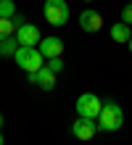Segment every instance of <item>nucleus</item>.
Returning a JSON list of instances; mask_svg holds the SVG:
<instances>
[{
	"mask_svg": "<svg viewBox=\"0 0 132 145\" xmlns=\"http://www.w3.org/2000/svg\"><path fill=\"white\" fill-rule=\"evenodd\" d=\"M121 124H124V111H121V106L116 100H106L103 108H100V116H98V129L116 132Z\"/></svg>",
	"mask_w": 132,
	"mask_h": 145,
	"instance_id": "obj_1",
	"label": "nucleus"
},
{
	"mask_svg": "<svg viewBox=\"0 0 132 145\" xmlns=\"http://www.w3.org/2000/svg\"><path fill=\"white\" fill-rule=\"evenodd\" d=\"M16 63L21 66V69L26 74H34L40 71L42 66H45V56L40 53V48H26V45H19V50H16Z\"/></svg>",
	"mask_w": 132,
	"mask_h": 145,
	"instance_id": "obj_2",
	"label": "nucleus"
},
{
	"mask_svg": "<svg viewBox=\"0 0 132 145\" xmlns=\"http://www.w3.org/2000/svg\"><path fill=\"white\" fill-rule=\"evenodd\" d=\"M42 13H45L48 24H53V27H64V24L69 21V3H66V0H45Z\"/></svg>",
	"mask_w": 132,
	"mask_h": 145,
	"instance_id": "obj_3",
	"label": "nucleus"
},
{
	"mask_svg": "<svg viewBox=\"0 0 132 145\" xmlns=\"http://www.w3.org/2000/svg\"><path fill=\"white\" fill-rule=\"evenodd\" d=\"M77 114L79 116H85V119H98L100 116V108H103V100L95 95V92H82V95L77 98Z\"/></svg>",
	"mask_w": 132,
	"mask_h": 145,
	"instance_id": "obj_4",
	"label": "nucleus"
},
{
	"mask_svg": "<svg viewBox=\"0 0 132 145\" xmlns=\"http://www.w3.org/2000/svg\"><path fill=\"white\" fill-rule=\"evenodd\" d=\"M95 132H98V124H95V119H85V116H79L77 121L72 124V135H74L77 140H82V142L93 140V137H95Z\"/></svg>",
	"mask_w": 132,
	"mask_h": 145,
	"instance_id": "obj_5",
	"label": "nucleus"
},
{
	"mask_svg": "<svg viewBox=\"0 0 132 145\" xmlns=\"http://www.w3.org/2000/svg\"><path fill=\"white\" fill-rule=\"evenodd\" d=\"M16 40H19V45H26V48H37L40 45V29L34 27V24H21L19 29H16Z\"/></svg>",
	"mask_w": 132,
	"mask_h": 145,
	"instance_id": "obj_6",
	"label": "nucleus"
},
{
	"mask_svg": "<svg viewBox=\"0 0 132 145\" xmlns=\"http://www.w3.org/2000/svg\"><path fill=\"white\" fill-rule=\"evenodd\" d=\"M37 48H40V53L45 56L48 61H50V58H61V56H64V42H61L58 37H45V40H40Z\"/></svg>",
	"mask_w": 132,
	"mask_h": 145,
	"instance_id": "obj_7",
	"label": "nucleus"
},
{
	"mask_svg": "<svg viewBox=\"0 0 132 145\" xmlns=\"http://www.w3.org/2000/svg\"><path fill=\"white\" fill-rule=\"evenodd\" d=\"M79 27H82L85 32H98L103 27V16L98 11H93V8H87V11L79 13Z\"/></svg>",
	"mask_w": 132,
	"mask_h": 145,
	"instance_id": "obj_8",
	"label": "nucleus"
},
{
	"mask_svg": "<svg viewBox=\"0 0 132 145\" xmlns=\"http://www.w3.org/2000/svg\"><path fill=\"white\" fill-rule=\"evenodd\" d=\"M29 82H32V84H40L42 90H48V92H50L53 87H56V74H53V71L48 69V66H42L40 71L29 74Z\"/></svg>",
	"mask_w": 132,
	"mask_h": 145,
	"instance_id": "obj_9",
	"label": "nucleus"
},
{
	"mask_svg": "<svg viewBox=\"0 0 132 145\" xmlns=\"http://www.w3.org/2000/svg\"><path fill=\"white\" fill-rule=\"evenodd\" d=\"M129 37H132L129 24L119 21V24H114V27H111V40H114V42H129Z\"/></svg>",
	"mask_w": 132,
	"mask_h": 145,
	"instance_id": "obj_10",
	"label": "nucleus"
},
{
	"mask_svg": "<svg viewBox=\"0 0 132 145\" xmlns=\"http://www.w3.org/2000/svg\"><path fill=\"white\" fill-rule=\"evenodd\" d=\"M16 50H19V40H16V37H5V40H0V56H3V58L16 56Z\"/></svg>",
	"mask_w": 132,
	"mask_h": 145,
	"instance_id": "obj_11",
	"label": "nucleus"
},
{
	"mask_svg": "<svg viewBox=\"0 0 132 145\" xmlns=\"http://www.w3.org/2000/svg\"><path fill=\"white\" fill-rule=\"evenodd\" d=\"M5 37H16L13 19H0V40H5Z\"/></svg>",
	"mask_w": 132,
	"mask_h": 145,
	"instance_id": "obj_12",
	"label": "nucleus"
},
{
	"mask_svg": "<svg viewBox=\"0 0 132 145\" xmlns=\"http://www.w3.org/2000/svg\"><path fill=\"white\" fill-rule=\"evenodd\" d=\"M16 16V3L13 0H0V19H13Z\"/></svg>",
	"mask_w": 132,
	"mask_h": 145,
	"instance_id": "obj_13",
	"label": "nucleus"
},
{
	"mask_svg": "<svg viewBox=\"0 0 132 145\" xmlns=\"http://www.w3.org/2000/svg\"><path fill=\"white\" fill-rule=\"evenodd\" d=\"M48 69H50L53 74L64 71V61H61V58H50V61H48Z\"/></svg>",
	"mask_w": 132,
	"mask_h": 145,
	"instance_id": "obj_14",
	"label": "nucleus"
},
{
	"mask_svg": "<svg viewBox=\"0 0 132 145\" xmlns=\"http://www.w3.org/2000/svg\"><path fill=\"white\" fill-rule=\"evenodd\" d=\"M121 21H124V24H132V3L121 8Z\"/></svg>",
	"mask_w": 132,
	"mask_h": 145,
	"instance_id": "obj_15",
	"label": "nucleus"
},
{
	"mask_svg": "<svg viewBox=\"0 0 132 145\" xmlns=\"http://www.w3.org/2000/svg\"><path fill=\"white\" fill-rule=\"evenodd\" d=\"M13 24H16V29H19L21 24H26V21H24V16H19V13H16V16H13Z\"/></svg>",
	"mask_w": 132,
	"mask_h": 145,
	"instance_id": "obj_16",
	"label": "nucleus"
},
{
	"mask_svg": "<svg viewBox=\"0 0 132 145\" xmlns=\"http://www.w3.org/2000/svg\"><path fill=\"white\" fill-rule=\"evenodd\" d=\"M127 45H129V53H132V37H129V42H127Z\"/></svg>",
	"mask_w": 132,
	"mask_h": 145,
	"instance_id": "obj_17",
	"label": "nucleus"
},
{
	"mask_svg": "<svg viewBox=\"0 0 132 145\" xmlns=\"http://www.w3.org/2000/svg\"><path fill=\"white\" fill-rule=\"evenodd\" d=\"M0 127H3V114H0Z\"/></svg>",
	"mask_w": 132,
	"mask_h": 145,
	"instance_id": "obj_18",
	"label": "nucleus"
},
{
	"mask_svg": "<svg viewBox=\"0 0 132 145\" xmlns=\"http://www.w3.org/2000/svg\"><path fill=\"white\" fill-rule=\"evenodd\" d=\"M0 145H3V132H0Z\"/></svg>",
	"mask_w": 132,
	"mask_h": 145,
	"instance_id": "obj_19",
	"label": "nucleus"
},
{
	"mask_svg": "<svg viewBox=\"0 0 132 145\" xmlns=\"http://www.w3.org/2000/svg\"><path fill=\"white\" fill-rule=\"evenodd\" d=\"M87 3H90V0H87Z\"/></svg>",
	"mask_w": 132,
	"mask_h": 145,
	"instance_id": "obj_20",
	"label": "nucleus"
},
{
	"mask_svg": "<svg viewBox=\"0 0 132 145\" xmlns=\"http://www.w3.org/2000/svg\"><path fill=\"white\" fill-rule=\"evenodd\" d=\"M129 3H132V0H129Z\"/></svg>",
	"mask_w": 132,
	"mask_h": 145,
	"instance_id": "obj_21",
	"label": "nucleus"
}]
</instances>
